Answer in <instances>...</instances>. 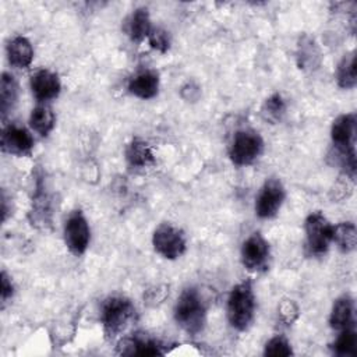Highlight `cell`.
<instances>
[{
	"label": "cell",
	"mask_w": 357,
	"mask_h": 357,
	"mask_svg": "<svg viewBox=\"0 0 357 357\" xmlns=\"http://www.w3.org/2000/svg\"><path fill=\"white\" fill-rule=\"evenodd\" d=\"M271 247L266 238L259 233H251L241 244L240 259L250 272H264L269 266Z\"/></svg>",
	"instance_id": "9"
},
{
	"label": "cell",
	"mask_w": 357,
	"mask_h": 357,
	"mask_svg": "<svg viewBox=\"0 0 357 357\" xmlns=\"http://www.w3.org/2000/svg\"><path fill=\"white\" fill-rule=\"evenodd\" d=\"M135 317V307L124 296H110L102 303L100 324L105 337L116 339L130 325Z\"/></svg>",
	"instance_id": "3"
},
{
	"label": "cell",
	"mask_w": 357,
	"mask_h": 357,
	"mask_svg": "<svg viewBox=\"0 0 357 357\" xmlns=\"http://www.w3.org/2000/svg\"><path fill=\"white\" fill-rule=\"evenodd\" d=\"M176 324L188 335L195 336L202 332L206 324V304L197 287L183 289L173 310Z\"/></svg>",
	"instance_id": "1"
},
{
	"label": "cell",
	"mask_w": 357,
	"mask_h": 357,
	"mask_svg": "<svg viewBox=\"0 0 357 357\" xmlns=\"http://www.w3.org/2000/svg\"><path fill=\"white\" fill-rule=\"evenodd\" d=\"M56 126V116L47 103H38L29 114V127L40 137H47Z\"/></svg>",
	"instance_id": "20"
},
{
	"label": "cell",
	"mask_w": 357,
	"mask_h": 357,
	"mask_svg": "<svg viewBox=\"0 0 357 357\" xmlns=\"http://www.w3.org/2000/svg\"><path fill=\"white\" fill-rule=\"evenodd\" d=\"M0 294H1L3 307L14 294V284H13L11 279L8 278V275L6 273V271L1 272V291H0Z\"/></svg>",
	"instance_id": "29"
},
{
	"label": "cell",
	"mask_w": 357,
	"mask_h": 357,
	"mask_svg": "<svg viewBox=\"0 0 357 357\" xmlns=\"http://www.w3.org/2000/svg\"><path fill=\"white\" fill-rule=\"evenodd\" d=\"M336 82L342 89H353L357 85V73H356V52L346 53L336 66L335 73Z\"/></svg>",
	"instance_id": "22"
},
{
	"label": "cell",
	"mask_w": 357,
	"mask_h": 357,
	"mask_svg": "<svg viewBox=\"0 0 357 357\" xmlns=\"http://www.w3.org/2000/svg\"><path fill=\"white\" fill-rule=\"evenodd\" d=\"M286 110H287V105L284 98L282 96V93L275 92L264 100L261 106V116L265 121L271 124H276L283 119V116L286 114Z\"/></svg>",
	"instance_id": "24"
},
{
	"label": "cell",
	"mask_w": 357,
	"mask_h": 357,
	"mask_svg": "<svg viewBox=\"0 0 357 357\" xmlns=\"http://www.w3.org/2000/svg\"><path fill=\"white\" fill-rule=\"evenodd\" d=\"M35 139L31 131L20 124L11 123L3 128L0 146L4 153L14 156H29L33 151Z\"/></svg>",
	"instance_id": "10"
},
{
	"label": "cell",
	"mask_w": 357,
	"mask_h": 357,
	"mask_svg": "<svg viewBox=\"0 0 357 357\" xmlns=\"http://www.w3.org/2000/svg\"><path fill=\"white\" fill-rule=\"evenodd\" d=\"M63 237L66 247L73 255L79 257L88 250L91 243V227L81 209L73 211L66 219Z\"/></svg>",
	"instance_id": "7"
},
{
	"label": "cell",
	"mask_w": 357,
	"mask_h": 357,
	"mask_svg": "<svg viewBox=\"0 0 357 357\" xmlns=\"http://www.w3.org/2000/svg\"><path fill=\"white\" fill-rule=\"evenodd\" d=\"M146 39H148L151 49H153L162 54L166 53L172 46V39H170L169 32L160 26H153Z\"/></svg>",
	"instance_id": "27"
},
{
	"label": "cell",
	"mask_w": 357,
	"mask_h": 357,
	"mask_svg": "<svg viewBox=\"0 0 357 357\" xmlns=\"http://www.w3.org/2000/svg\"><path fill=\"white\" fill-rule=\"evenodd\" d=\"M333 354L339 357H353L357 351V333L353 326L339 331V336L332 344Z\"/></svg>",
	"instance_id": "25"
},
{
	"label": "cell",
	"mask_w": 357,
	"mask_h": 357,
	"mask_svg": "<svg viewBox=\"0 0 357 357\" xmlns=\"http://www.w3.org/2000/svg\"><path fill=\"white\" fill-rule=\"evenodd\" d=\"M160 86L159 73L152 68H145L134 74L127 84V91L138 99H152L158 95Z\"/></svg>",
	"instance_id": "13"
},
{
	"label": "cell",
	"mask_w": 357,
	"mask_h": 357,
	"mask_svg": "<svg viewBox=\"0 0 357 357\" xmlns=\"http://www.w3.org/2000/svg\"><path fill=\"white\" fill-rule=\"evenodd\" d=\"M298 315V308L293 300H283L279 305V317L286 324L290 325Z\"/></svg>",
	"instance_id": "28"
},
{
	"label": "cell",
	"mask_w": 357,
	"mask_h": 357,
	"mask_svg": "<svg viewBox=\"0 0 357 357\" xmlns=\"http://www.w3.org/2000/svg\"><path fill=\"white\" fill-rule=\"evenodd\" d=\"M354 324V300L350 294L337 297L331 308L329 325L333 331H343Z\"/></svg>",
	"instance_id": "17"
},
{
	"label": "cell",
	"mask_w": 357,
	"mask_h": 357,
	"mask_svg": "<svg viewBox=\"0 0 357 357\" xmlns=\"http://www.w3.org/2000/svg\"><path fill=\"white\" fill-rule=\"evenodd\" d=\"M17 99H18L17 79L11 73L4 71L0 79V112L3 119H6V116L14 109Z\"/></svg>",
	"instance_id": "21"
},
{
	"label": "cell",
	"mask_w": 357,
	"mask_h": 357,
	"mask_svg": "<svg viewBox=\"0 0 357 357\" xmlns=\"http://www.w3.org/2000/svg\"><path fill=\"white\" fill-rule=\"evenodd\" d=\"M124 158L131 169L141 170L156 165V158L151 145L141 137H132L124 151Z\"/></svg>",
	"instance_id": "14"
},
{
	"label": "cell",
	"mask_w": 357,
	"mask_h": 357,
	"mask_svg": "<svg viewBox=\"0 0 357 357\" xmlns=\"http://www.w3.org/2000/svg\"><path fill=\"white\" fill-rule=\"evenodd\" d=\"M29 86L33 98L39 103H47L56 99L61 91V82L57 73L49 68L36 70L29 79Z\"/></svg>",
	"instance_id": "11"
},
{
	"label": "cell",
	"mask_w": 357,
	"mask_h": 357,
	"mask_svg": "<svg viewBox=\"0 0 357 357\" xmlns=\"http://www.w3.org/2000/svg\"><path fill=\"white\" fill-rule=\"evenodd\" d=\"M52 218V209H50V197L45 191V185L42 183V178L39 177L36 180L35 192L32 197V205L29 211V220L32 226L36 227H46L50 225Z\"/></svg>",
	"instance_id": "16"
},
{
	"label": "cell",
	"mask_w": 357,
	"mask_h": 357,
	"mask_svg": "<svg viewBox=\"0 0 357 357\" xmlns=\"http://www.w3.org/2000/svg\"><path fill=\"white\" fill-rule=\"evenodd\" d=\"M117 353L123 356H162L166 351L158 339L135 333L119 342Z\"/></svg>",
	"instance_id": "12"
},
{
	"label": "cell",
	"mask_w": 357,
	"mask_h": 357,
	"mask_svg": "<svg viewBox=\"0 0 357 357\" xmlns=\"http://www.w3.org/2000/svg\"><path fill=\"white\" fill-rule=\"evenodd\" d=\"M264 152V139L258 131L243 128L234 132L230 146L229 158L236 166L252 165Z\"/></svg>",
	"instance_id": "5"
},
{
	"label": "cell",
	"mask_w": 357,
	"mask_h": 357,
	"mask_svg": "<svg viewBox=\"0 0 357 357\" xmlns=\"http://www.w3.org/2000/svg\"><path fill=\"white\" fill-rule=\"evenodd\" d=\"M332 243H335L336 247L344 254L354 251L357 244L356 225L353 222H340L337 225H333Z\"/></svg>",
	"instance_id": "23"
},
{
	"label": "cell",
	"mask_w": 357,
	"mask_h": 357,
	"mask_svg": "<svg viewBox=\"0 0 357 357\" xmlns=\"http://www.w3.org/2000/svg\"><path fill=\"white\" fill-rule=\"evenodd\" d=\"M286 198V190L280 178H266L255 197V215L259 219H272L280 211Z\"/></svg>",
	"instance_id": "8"
},
{
	"label": "cell",
	"mask_w": 357,
	"mask_h": 357,
	"mask_svg": "<svg viewBox=\"0 0 357 357\" xmlns=\"http://www.w3.org/2000/svg\"><path fill=\"white\" fill-rule=\"evenodd\" d=\"M305 233V251L310 257H322L326 254L332 244L333 225L328 218L319 212H311L304 220Z\"/></svg>",
	"instance_id": "4"
},
{
	"label": "cell",
	"mask_w": 357,
	"mask_h": 357,
	"mask_svg": "<svg viewBox=\"0 0 357 357\" xmlns=\"http://www.w3.org/2000/svg\"><path fill=\"white\" fill-rule=\"evenodd\" d=\"M153 250L165 259H177L187 250V238L184 231L172 225L160 223L152 234Z\"/></svg>",
	"instance_id": "6"
},
{
	"label": "cell",
	"mask_w": 357,
	"mask_h": 357,
	"mask_svg": "<svg viewBox=\"0 0 357 357\" xmlns=\"http://www.w3.org/2000/svg\"><path fill=\"white\" fill-rule=\"evenodd\" d=\"M321 60L322 54L315 39L305 33L301 35L296 47V61L298 68L307 71L317 70L321 64Z\"/></svg>",
	"instance_id": "18"
},
{
	"label": "cell",
	"mask_w": 357,
	"mask_h": 357,
	"mask_svg": "<svg viewBox=\"0 0 357 357\" xmlns=\"http://www.w3.org/2000/svg\"><path fill=\"white\" fill-rule=\"evenodd\" d=\"M8 63L15 68H26L33 60V47L28 38L22 35L13 36L6 46Z\"/></svg>",
	"instance_id": "19"
},
{
	"label": "cell",
	"mask_w": 357,
	"mask_h": 357,
	"mask_svg": "<svg viewBox=\"0 0 357 357\" xmlns=\"http://www.w3.org/2000/svg\"><path fill=\"white\" fill-rule=\"evenodd\" d=\"M255 293L250 279L236 283L227 297V319L233 329L238 332L247 331L255 317Z\"/></svg>",
	"instance_id": "2"
},
{
	"label": "cell",
	"mask_w": 357,
	"mask_h": 357,
	"mask_svg": "<svg viewBox=\"0 0 357 357\" xmlns=\"http://www.w3.org/2000/svg\"><path fill=\"white\" fill-rule=\"evenodd\" d=\"M152 28L153 26L151 22V15L146 7H138L132 10V13L126 18L123 26L130 40L135 43H141L142 40H145Z\"/></svg>",
	"instance_id": "15"
},
{
	"label": "cell",
	"mask_w": 357,
	"mask_h": 357,
	"mask_svg": "<svg viewBox=\"0 0 357 357\" xmlns=\"http://www.w3.org/2000/svg\"><path fill=\"white\" fill-rule=\"evenodd\" d=\"M291 354H293L291 344L283 335H276L265 343L264 356L266 357H287Z\"/></svg>",
	"instance_id": "26"
}]
</instances>
